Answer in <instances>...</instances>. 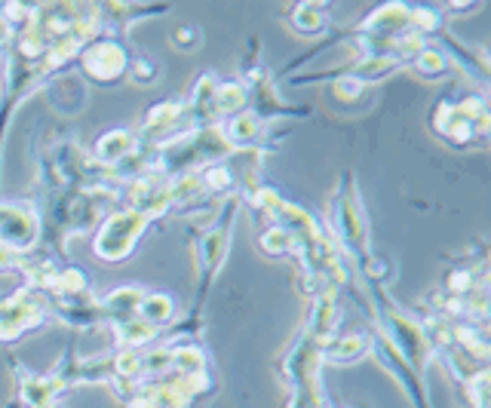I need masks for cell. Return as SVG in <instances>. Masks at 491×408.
I'll list each match as a JSON object with an SVG mask.
<instances>
[{"label":"cell","mask_w":491,"mask_h":408,"mask_svg":"<svg viewBox=\"0 0 491 408\" xmlns=\"http://www.w3.org/2000/svg\"><path fill=\"white\" fill-rule=\"evenodd\" d=\"M129 141H133V139H129L126 132H120V129H117V132H114V135H108L105 141H99L96 154L102 157V160H120V157L129 150Z\"/></svg>","instance_id":"cell-1"},{"label":"cell","mask_w":491,"mask_h":408,"mask_svg":"<svg viewBox=\"0 0 491 408\" xmlns=\"http://www.w3.org/2000/svg\"><path fill=\"white\" fill-rule=\"evenodd\" d=\"M142 313L148 319H166L172 313V301L163 298V295H154V298H144L142 301Z\"/></svg>","instance_id":"cell-2"}]
</instances>
